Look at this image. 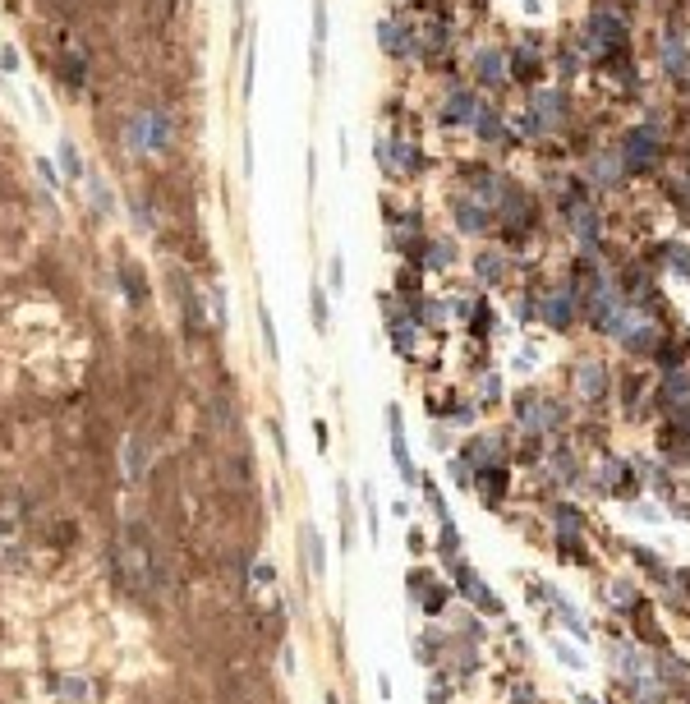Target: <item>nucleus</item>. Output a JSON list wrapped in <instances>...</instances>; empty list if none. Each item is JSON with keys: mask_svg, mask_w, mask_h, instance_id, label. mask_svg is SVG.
Here are the masks:
<instances>
[{"mask_svg": "<svg viewBox=\"0 0 690 704\" xmlns=\"http://www.w3.org/2000/svg\"><path fill=\"white\" fill-rule=\"evenodd\" d=\"M115 571H120L124 580H129V590H139V594H152L157 580H161V566H157V557H152V548H148V534L134 530V525H124L120 539H115Z\"/></svg>", "mask_w": 690, "mask_h": 704, "instance_id": "nucleus-1", "label": "nucleus"}, {"mask_svg": "<svg viewBox=\"0 0 690 704\" xmlns=\"http://www.w3.org/2000/svg\"><path fill=\"white\" fill-rule=\"evenodd\" d=\"M124 143H129L139 156H152V152H166L175 143V120L166 111H157V106H148V111H139L129 120V129H124Z\"/></svg>", "mask_w": 690, "mask_h": 704, "instance_id": "nucleus-2", "label": "nucleus"}, {"mask_svg": "<svg viewBox=\"0 0 690 704\" xmlns=\"http://www.w3.org/2000/svg\"><path fill=\"white\" fill-rule=\"evenodd\" d=\"M18 539H23V525H18V511L9 502H0V566H14Z\"/></svg>", "mask_w": 690, "mask_h": 704, "instance_id": "nucleus-3", "label": "nucleus"}, {"mask_svg": "<svg viewBox=\"0 0 690 704\" xmlns=\"http://www.w3.org/2000/svg\"><path fill=\"white\" fill-rule=\"evenodd\" d=\"M387 419H392V456H396V469H401L405 479H414V461H410V447H405V428H401V410H387Z\"/></svg>", "mask_w": 690, "mask_h": 704, "instance_id": "nucleus-4", "label": "nucleus"}, {"mask_svg": "<svg viewBox=\"0 0 690 704\" xmlns=\"http://www.w3.org/2000/svg\"><path fill=\"white\" fill-rule=\"evenodd\" d=\"M304 543H308V557H313V575H327V548H323V539H318L313 525L304 530Z\"/></svg>", "mask_w": 690, "mask_h": 704, "instance_id": "nucleus-5", "label": "nucleus"}, {"mask_svg": "<svg viewBox=\"0 0 690 704\" xmlns=\"http://www.w3.org/2000/svg\"><path fill=\"white\" fill-rule=\"evenodd\" d=\"M124 461H129V479H143V442H139V433H129V442H124Z\"/></svg>", "mask_w": 690, "mask_h": 704, "instance_id": "nucleus-6", "label": "nucleus"}, {"mask_svg": "<svg viewBox=\"0 0 690 704\" xmlns=\"http://www.w3.org/2000/svg\"><path fill=\"white\" fill-rule=\"evenodd\" d=\"M308 304H313V327H318V331H327V322H332V309H327V299H323V286L308 290Z\"/></svg>", "mask_w": 690, "mask_h": 704, "instance_id": "nucleus-7", "label": "nucleus"}, {"mask_svg": "<svg viewBox=\"0 0 690 704\" xmlns=\"http://www.w3.org/2000/svg\"><path fill=\"white\" fill-rule=\"evenodd\" d=\"M60 166H65V175H74L79 180L83 175V161H79V148H74L70 139H60Z\"/></svg>", "mask_w": 690, "mask_h": 704, "instance_id": "nucleus-8", "label": "nucleus"}, {"mask_svg": "<svg viewBox=\"0 0 690 704\" xmlns=\"http://www.w3.org/2000/svg\"><path fill=\"white\" fill-rule=\"evenodd\" d=\"M60 78H70V87H83V55H65L60 60Z\"/></svg>", "mask_w": 690, "mask_h": 704, "instance_id": "nucleus-9", "label": "nucleus"}, {"mask_svg": "<svg viewBox=\"0 0 690 704\" xmlns=\"http://www.w3.org/2000/svg\"><path fill=\"white\" fill-rule=\"evenodd\" d=\"M377 37H382V51H387V55H392L396 46H401V33H396V28H392V18H382V28H377Z\"/></svg>", "mask_w": 690, "mask_h": 704, "instance_id": "nucleus-10", "label": "nucleus"}, {"mask_svg": "<svg viewBox=\"0 0 690 704\" xmlns=\"http://www.w3.org/2000/svg\"><path fill=\"white\" fill-rule=\"evenodd\" d=\"M92 198H97V212L106 217V212H111V189H106L102 180H92Z\"/></svg>", "mask_w": 690, "mask_h": 704, "instance_id": "nucleus-11", "label": "nucleus"}, {"mask_svg": "<svg viewBox=\"0 0 690 704\" xmlns=\"http://www.w3.org/2000/svg\"><path fill=\"white\" fill-rule=\"evenodd\" d=\"M566 313H571L566 299H548V322H557V327H561V322H566Z\"/></svg>", "mask_w": 690, "mask_h": 704, "instance_id": "nucleus-12", "label": "nucleus"}, {"mask_svg": "<svg viewBox=\"0 0 690 704\" xmlns=\"http://www.w3.org/2000/svg\"><path fill=\"white\" fill-rule=\"evenodd\" d=\"M258 318H262V341H267V355H276V327H271L267 313H258Z\"/></svg>", "mask_w": 690, "mask_h": 704, "instance_id": "nucleus-13", "label": "nucleus"}, {"mask_svg": "<svg viewBox=\"0 0 690 704\" xmlns=\"http://www.w3.org/2000/svg\"><path fill=\"white\" fill-rule=\"evenodd\" d=\"M341 277H345V267H341V258H332V286H336V290H341V286H345V281H341Z\"/></svg>", "mask_w": 690, "mask_h": 704, "instance_id": "nucleus-14", "label": "nucleus"}]
</instances>
